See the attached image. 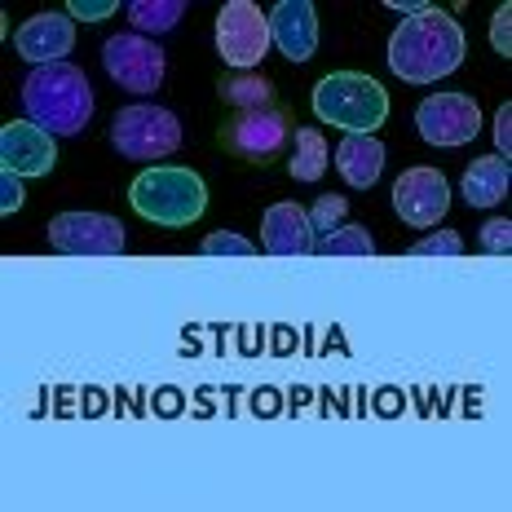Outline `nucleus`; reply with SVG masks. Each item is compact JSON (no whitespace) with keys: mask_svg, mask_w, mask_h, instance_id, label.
<instances>
[{"mask_svg":"<svg viewBox=\"0 0 512 512\" xmlns=\"http://www.w3.org/2000/svg\"><path fill=\"white\" fill-rule=\"evenodd\" d=\"M464 31L446 9H424V14L398 23L389 40V67L407 84H433L460 71L464 62Z\"/></svg>","mask_w":512,"mask_h":512,"instance_id":"f257e3e1","label":"nucleus"},{"mask_svg":"<svg viewBox=\"0 0 512 512\" xmlns=\"http://www.w3.org/2000/svg\"><path fill=\"white\" fill-rule=\"evenodd\" d=\"M23 115L53 137H76L93 120V89L89 76L71 62L31 67L23 80Z\"/></svg>","mask_w":512,"mask_h":512,"instance_id":"f03ea898","label":"nucleus"},{"mask_svg":"<svg viewBox=\"0 0 512 512\" xmlns=\"http://www.w3.org/2000/svg\"><path fill=\"white\" fill-rule=\"evenodd\" d=\"M128 204L142 221H155L164 230L195 226L208 208V186L195 168H173V164H151L146 173L133 177L128 186Z\"/></svg>","mask_w":512,"mask_h":512,"instance_id":"7ed1b4c3","label":"nucleus"},{"mask_svg":"<svg viewBox=\"0 0 512 512\" xmlns=\"http://www.w3.org/2000/svg\"><path fill=\"white\" fill-rule=\"evenodd\" d=\"M314 115L345 133H376L389 120V93L362 71H332L314 84Z\"/></svg>","mask_w":512,"mask_h":512,"instance_id":"20e7f679","label":"nucleus"},{"mask_svg":"<svg viewBox=\"0 0 512 512\" xmlns=\"http://www.w3.org/2000/svg\"><path fill=\"white\" fill-rule=\"evenodd\" d=\"M111 142L124 159H137V164H159L164 155H173L181 146V124L168 106H124L115 111L111 124Z\"/></svg>","mask_w":512,"mask_h":512,"instance_id":"39448f33","label":"nucleus"},{"mask_svg":"<svg viewBox=\"0 0 512 512\" xmlns=\"http://www.w3.org/2000/svg\"><path fill=\"white\" fill-rule=\"evenodd\" d=\"M217 53H221V62L234 67V71L261 67V58L270 53V18H265L252 0H230V5H221Z\"/></svg>","mask_w":512,"mask_h":512,"instance_id":"423d86ee","label":"nucleus"},{"mask_svg":"<svg viewBox=\"0 0 512 512\" xmlns=\"http://www.w3.org/2000/svg\"><path fill=\"white\" fill-rule=\"evenodd\" d=\"M287 137H292V120L279 106H265V111H239L234 120L221 128V142L234 159L243 164H274L283 155Z\"/></svg>","mask_w":512,"mask_h":512,"instance_id":"0eeeda50","label":"nucleus"},{"mask_svg":"<svg viewBox=\"0 0 512 512\" xmlns=\"http://www.w3.org/2000/svg\"><path fill=\"white\" fill-rule=\"evenodd\" d=\"M102 67L111 71V80L124 93L146 98V93H155L164 84V49L151 45L146 36H137V31H124V36L102 40Z\"/></svg>","mask_w":512,"mask_h":512,"instance_id":"6e6552de","label":"nucleus"},{"mask_svg":"<svg viewBox=\"0 0 512 512\" xmlns=\"http://www.w3.org/2000/svg\"><path fill=\"white\" fill-rule=\"evenodd\" d=\"M415 128H420V137L429 146L455 151V146H468L477 137L482 111H477V102L468 93H433V98L415 106Z\"/></svg>","mask_w":512,"mask_h":512,"instance_id":"1a4fd4ad","label":"nucleus"},{"mask_svg":"<svg viewBox=\"0 0 512 512\" xmlns=\"http://www.w3.org/2000/svg\"><path fill=\"white\" fill-rule=\"evenodd\" d=\"M49 243L62 256H120L124 226L102 212H58L49 221Z\"/></svg>","mask_w":512,"mask_h":512,"instance_id":"9d476101","label":"nucleus"},{"mask_svg":"<svg viewBox=\"0 0 512 512\" xmlns=\"http://www.w3.org/2000/svg\"><path fill=\"white\" fill-rule=\"evenodd\" d=\"M393 208H398V217L407 226L429 230L451 208V186H446V177L437 168H407L393 181Z\"/></svg>","mask_w":512,"mask_h":512,"instance_id":"9b49d317","label":"nucleus"},{"mask_svg":"<svg viewBox=\"0 0 512 512\" xmlns=\"http://www.w3.org/2000/svg\"><path fill=\"white\" fill-rule=\"evenodd\" d=\"M0 164L5 173L18 177H45L58 164V146H53V133H45L31 120H14L0 128Z\"/></svg>","mask_w":512,"mask_h":512,"instance_id":"f8f14e48","label":"nucleus"},{"mask_svg":"<svg viewBox=\"0 0 512 512\" xmlns=\"http://www.w3.org/2000/svg\"><path fill=\"white\" fill-rule=\"evenodd\" d=\"M14 49L23 53L31 67H49V62H67L76 49V27L67 14H36L14 31Z\"/></svg>","mask_w":512,"mask_h":512,"instance_id":"ddd939ff","label":"nucleus"},{"mask_svg":"<svg viewBox=\"0 0 512 512\" xmlns=\"http://www.w3.org/2000/svg\"><path fill=\"white\" fill-rule=\"evenodd\" d=\"M270 45H279L287 62H309L318 49V9L309 0H283V5H274Z\"/></svg>","mask_w":512,"mask_h":512,"instance_id":"4468645a","label":"nucleus"},{"mask_svg":"<svg viewBox=\"0 0 512 512\" xmlns=\"http://www.w3.org/2000/svg\"><path fill=\"white\" fill-rule=\"evenodd\" d=\"M261 243L270 256H314V226H309V208L301 204H274L265 208Z\"/></svg>","mask_w":512,"mask_h":512,"instance_id":"2eb2a0df","label":"nucleus"},{"mask_svg":"<svg viewBox=\"0 0 512 512\" xmlns=\"http://www.w3.org/2000/svg\"><path fill=\"white\" fill-rule=\"evenodd\" d=\"M336 173L345 177V186L371 190L384 173V142L376 133H345V142L336 146Z\"/></svg>","mask_w":512,"mask_h":512,"instance_id":"dca6fc26","label":"nucleus"},{"mask_svg":"<svg viewBox=\"0 0 512 512\" xmlns=\"http://www.w3.org/2000/svg\"><path fill=\"white\" fill-rule=\"evenodd\" d=\"M508 181H512V164L504 155L473 159V164H468V173H464V204L490 212L495 204H504Z\"/></svg>","mask_w":512,"mask_h":512,"instance_id":"f3484780","label":"nucleus"},{"mask_svg":"<svg viewBox=\"0 0 512 512\" xmlns=\"http://www.w3.org/2000/svg\"><path fill=\"white\" fill-rule=\"evenodd\" d=\"M327 151H332V146H327V137L318 133V128H296L292 133V177L296 181H318L327 173Z\"/></svg>","mask_w":512,"mask_h":512,"instance_id":"a211bd4d","label":"nucleus"},{"mask_svg":"<svg viewBox=\"0 0 512 512\" xmlns=\"http://www.w3.org/2000/svg\"><path fill=\"white\" fill-rule=\"evenodd\" d=\"M217 89H221V102H230L234 111H265V106H274V84L265 76H252V71H234Z\"/></svg>","mask_w":512,"mask_h":512,"instance_id":"6ab92c4d","label":"nucleus"},{"mask_svg":"<svg viewBox=\"0 0 512 512\" xmlns=\"http://www.w3.org/2000/svg\"><path fill=\"white\" fill-rule=\"evenodd\" d=\"M128 9V23L137 31H146V36H164V31H173L181 23V14H186V0H133Z\"/></svg>","mask_w":512,"mask_h":512,"instance_id":"aec40b11","label":"nucleus"},{"mask_svg":"<svg viewBox=\"0 0 512 512\" xmlns=\"http://www.w3.org/2000/svg\"><path fill=\"white\" fill-rule=\"evenodd\" d=\"M314 256H376V239L362 226H340L336 234L314 239Z\"/></svg>","mask_w":512,"mask_h":512,"instance_id":"412c9836","label":"nucleus"},{"mask_svg":"<svg viewBox=\"0 0 512 512\" xmlns=\"http://www.w3.org/2000/svg\"><path fill=\"white\" fill-rule=\"evenodd\" d=\"M349 204L340 195H323L314 199V208H309V226H314V239H323V234H336L340 221H345Z\"/></svg>","mask_w":512,"mask_h":512,"instance_id":"4be33fe9","label":"nucleus"},{"mask_svg":"<svg viewBox=\"0 0 512 512\" xmlns=\"http://www.w3.org/2000/svg\"><path fill=\"white\" fill-rule=\"evenodd\" d=\"M204 256H256V248L243 239V234L221 230V234H208L204 239Z\"/></svg>","mask_w":512,"mask_h":512,"instance_id":"5701e85b","label":"nucleus"},{"mask_svg":"<svg viewBox=\"0 0 512 512\" xmlns=\"http://www.w3.org/2000/svg\"><path fill=\"white\" fill-rule=\"evenodd\" d=\"M482 248L486 252H495V256H504L508 248H512V226H508V217H490V221H482Z\"/></svg>","mask_w":512,"mask_h":512,"instance_id":"b1692460","label":"nucleus"},{"mask_svg":"<svg viewBox=\"0 0 512 512\" xmlns=\"http://www.w3.org/2000/svg\"><path fill=\"white\" fill-rule=\"evenodd\" d=\"M411 256H460V234H455V230H437V234H429V239L415 243Z\"/></svg>","mask_w":512,"mask_h":512,"instance_id":"393cba45","label":"nucleus"},{"mask_svg":"<svg viewBox=\"0 0 512 512\" xmlns=\"http://www.w3.org/2000/svg\"><path fill=\"white\" fill-rule=\"evenodd\" d=\"M71 18H80V23H102V18H111L115 9V0H71Z\"/></svg>","mask_w":512,"mask_h":512,"instance_id":"a878e982","label":"nucleus"},{"mask_svg":"<svg viewBox=\"0 0 512 512\" xmlns=\"http://www.w3.org/2000/svg\"><path fill=\"white\" fill-rule=\"evenodd\" d=\"M508 18H512V5H499L495 18H490V45H495V53H512V31H508Z\"/></svg>","mask_w":512,"mask_h":512,"instance_id":"bb28decb","label":"nucleus"},{"mask_svg":"<svg viewBox=\"0 0 512 512\" xmlns=\"http://www.w3.org/2000/svg\"><path fill=\"white\" fill-rule=\"evenodd\" d=\"M23 208V177L18 173H0V212H18Z\"/></svg>","mask_w":512,"mask_h":512,"instance_id":"cd10ccee","label":"nucleus"},{"mask_svg":"<svg viewBox=\"0 0 512 512\" xmlns=\"http://www.w3.org/2000/svg\"><path fill=\"white\" fill-rule=\"evenodd\" d=\"M508 128H512V106L504 102V106H499V115H495V146L504 151V159L512 151V133H508Z\"/></svg>","mask_w":512,"mask_h":512,"instance_id":"c85d7f7f","label":"nucleus"},{"mask_svg":"<svg viewBox=\"0 0 512 512\" xmlns=\"http://www.w3.org/2000/svg\"><path fill=\"white\" fill-rule=\"evenodd\" d=\"M389 9H402L407 18H415V14H424V9H429V0H389Z\"/></svg>","mask_w":512,"mask_h":512,"instance_id":"c756f323","label":"nucleus"}]
</instances>
